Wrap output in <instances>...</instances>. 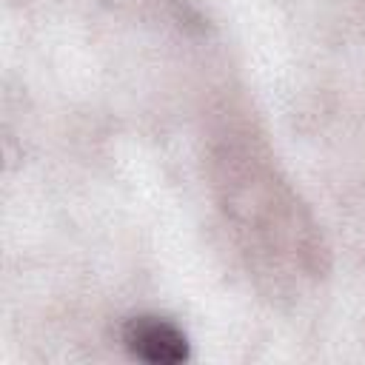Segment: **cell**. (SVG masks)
I'll use <instances>...</instances> for the list:
<instances>
[{
  "label": "cell",
  "instance_id": "1",
  "mask_svg": "<svg viewBox=\"0 0 365 365\" xmlns=\"http://www.w3.org/2000/svg\"><path fill=\"white\" fill-rule=\"evenodd\" d=\"M123 345L134 359L151 365H177L191 356L185 334L165 317L140 314L123 325Z\"/></svg>",
  "mask_w": 365,
  "mask_h": 365
}]
</instances>
